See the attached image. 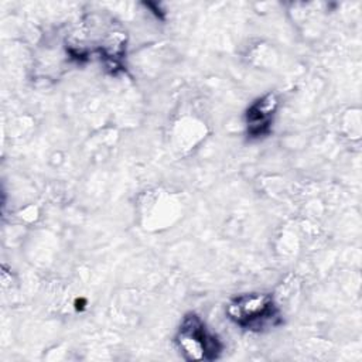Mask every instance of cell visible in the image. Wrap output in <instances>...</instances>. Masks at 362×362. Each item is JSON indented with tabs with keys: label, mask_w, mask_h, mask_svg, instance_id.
<instances>
[{
	"label": "cell",
	"mask_w": 362,
	"mask_h": 362,
	"mask_svg": "<svg viewBox=\"0 0 362 362\" xmlns=\"http://www.w3.org/2000/svg\"><path fill=\"white\" fill-rule=\"evenodd\" d=\"M228 318L249 331H262L280 322L279 308L269 293H245L233 297L226 305Z\"/></svg>",
	"instance_id": "1"
},
{
	"label": "cell",
	"mask_w": 362,
	"mask_h": 362,
	"mask_svg": "<svg viewBox=\"0 0 362 362\" xmlns=\"http://www.w3.org/2000/svg\"><path fill=\"white\" fill-rule=\"evenodd\" d=\"M175 344L187 361H215L223 349L221 339L206 328L202 318L195 313L184 315L175 335Z\"/></svg>",
	"instance_id": "2"
},
{
	"label": "cell",
	"mask_w": 362,
	"mask_h": 362,
	"mask_svg": "<svg viewBox=\"0 0 362 362\" xmlns=\"http://www.w3.org/2000/svg\"><path fill=\"white\" fill-rule=\"evenodd\" d=\"M277 107L279 98L273 92H269L252 102L245 115L246 132L250 139H259L270 133Z\"/></svg>",
	"instance_id": "3"
}]
</instances>
